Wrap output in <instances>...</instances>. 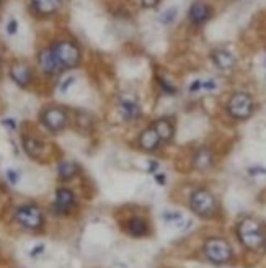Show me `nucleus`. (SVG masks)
<instances>
[{
  "label": "nucleus",
  "mask_w": 266,
  "mask_h": 268,
  "mask_svg": "<svg viewBox=\"0 0 266 268\" xmlns=\"http://www.w3.org/2000/svg\"><path fill=\"white\" fill-rule=\"evenodd\" d=\"M237 237L248 250H260L266 244V232L261 222L255 217H245L237 226Z\"/></svg>",
  "instance_id": "obj_1"
},
{
  "label": "nucleus",
  "mask_w": 266,
  "mask_h": 268,
  "mask_svg": "<svg viewBox=\"0 0 266 268\" xmlns=\"http://www.w3.org/2000/svg\"><path fill=\"white\" fill-rule=\"evenodd\" d=\"M190 209L203 219H211L217 214L219 204L215 196L206 188H196L190 195Z\"/></svg>",
  "instance_id": "obj_2"
},
{
  "label": "nucleus",
  "mask_w": 266,
  "mask_h": 268,
  "mask_svg": "<svg viewBox=\"0 0 266 268\" xmlns=\"http://www.w3.org/2000/svg\"><path fill=\"white\" fill-rule=\"evenodd\" d=\"M204 255L214 265H226L234 258V250L231 244L222 237H211L204 242Z\"/></svg>",
  "instance_id": "obj_3"
},
{
  "label": "nucleus",
  "mask_w": 266,
  "mask_h": 268,
  "mask_svg": "<svg viewBox=\"0 0 266 268\" xmlns=\"http://www.w3.org/2000/svg\"><path fill=\"white\" fill-rule=\"evenodd\" d=\"M17 222L28 231H38L45 224V216H42L41 209L34 204H25L20 206L15 213Z\"/></svg>",
  "instance_id": "obj_4"
},
{
  "label": "nucleus",
  "mask_w": 266,
  "mask_h": 268,
  "mask_svg": "<svg viewBox=\"0 0 266 268\" xmlns=\"http://www.w3.org/2000/svg\"><path fill=\"white\" fill-rule=\"evenodd\" d=\"M227 110L231 113V116L235 119H247L253 113V100L248 94H235L231 100H229Z\"/></svg>",
  "instance_id": "obj_5"
},
{
  "label": "nucleus",
  "mask_w": 266,
  "mask_h": 268,
  "mask_svg": "<svg viewBox=\"0 0 266 268\" xmlns=\"http://www.w3.org/2000/svg\"><path fill=\"white\" fill-rule=\"evenodd\" d=\"M53 51H54L56 58H57V61H59L62 69L75 67L78 62H80V51H78V48L74 43L61 41V43H57L53 48Z\"/></svg>",
  "instance_id": "obj_6"
},
{
  "label": "nucleus",
  "mask_w": 266,
  "mask_h": 268,
  "mask_svg": "<svg viewBox=\"0 0 266 268\" xmlns=\"http://www.w3.org/2000/svg\"><path fill=\"white\" fill-rule=\"evenodd\" d=\"M41 121L49 131L57 132V131H62L67 126V115L61 108H48L42 113Z\"/></svg>",
  "instance_id": "obj_7"
},
{
  "label": "nucleus",
  "mask_w": 266,
  "mask_h": 268,
  "mask_svg": "<svg viewBox=\"0 0 266 268\" xmlns=\"http://www.w3.org/2000/svg\"><path fill=\"white\" fill-rule=\"evenodd\" d=\"M74 203H75L74 193L67 188H59L56 192V203H54L56 214H67L70 208L74 206Z\"/></svg>",
  "instance_id": "obj_8"
},
{
  "label": "nucleus",
  "mask_w": 266,
  "mask_h": 268,
  "mask_svg": "<svg viewBox=\"0 0 266 268\" xmlns=\"http://www.w3.org/2000/svg\"><path fill=\"white\" fill-rule=\"evenodd\" d=\"M160 144H162V139H160L159 134H157L154 126H149L147 129H144L141 132V136H139V147H141L142 151L154 152V151L159 149Z\"/></svg>",
  "instance_id": "obj_9"
},
{
  "label": "nucleus",
  "mask_w": 266,
  "mask_h": 268,
  "mask_svg": "<svg viewBox=\"0 0 266 268\" xmlns=\"http://www.w3.org/2000/svg\"><path fill=\"white\" fill-rule=\"evenodd\" d=\"M38 61H39V67H41V70H42L45 74L53 75V74L59 72V70H62V67H61V64H59V61H57L56 54H54V51H53V48L41 51Z\"/></svg>",
  "instance_id": "obj_10"
},
{
  "label": "nucleus",
  "mask_w": 266,
  "mask_h": 268,
  "mask_svg": "<svg viewBox=\"0 0 266 268\" xmlns=\"http://www.w3.org/2000/svg\"><path fill=\"white\" fill-rule=\"evenodd\" d=\"M188 18L191 23L203 25L211 18V9L203 2H195L188 10Z\"/></svg>",
  "instance_id": "obj_11"
},
{
  "label": "nucleus",
  "mask_w": 266,
  "mask_h": 268,
  "mask_svg": "<svg viewBox=\"0 0 266 268\" xmlns=\"http://www.w3.org/2000/svg\"><path fill=\"white\" fill-rule=\"evenodd\" d=\"M126 231H127V234L129 236H132V237H146L150 234V229H149V224L147 221L144 219V217H139V216H136V217H131V219L127 221L126 224Z\"/></svg>",
  "instance_id": "obj_12"
},
{
  "label": "nucleus",
  "mask_w": 266,
  "mask_h": 268,
  "mask_svg": "<svg viewBox=\"0 0 266 268\" xmlns=\"http://www.w3.org/2000/svg\"><path fill=\"white\" fill-rule=\"evenodd\" d=\"M119 113L124 121H132V119L141 116V107L132 98H123L119 103Z\"/></svg>",
  "instance_id": "obj_13"
},
{
  "label": "nucleus",
  "mask_w": 266,
  "mask_h": 268,
  "mask_svg": "<svg viewBox=\"0 0 266 268\" xmlns=\"http://www.w3.org/2000/svg\"><path fill=\"white\" fill-rule=\"evenodd\" d=\"M23 149L31 159L39 160L45 156V144L39 139L31 138V136H23Z\"/></svg>",
  "instance_id": "obj_14"
},
{
  "label": "nucleus",
  "mask_w": 266,
  "mask_h": 268,
  "mask_svg": "<svg viewBox=\"0 0 266 268\" xmlns=\"http://www.w3.org/2000/svg\"><path fill=\"white\" fill-rule=\"evenodd\" d=\"M214 164V156L212 152L207 149V147H199L196 151L195 157H193V165L198 170H207V168H211Z\"/></svg>",
  "instance_id": "obj_15"
},
{
  "label": "nucleus",
  "mask_w": 266,
  "mask_h": 268,
  "mask_svg": "<svg viewBox=\"0 0 266 268\" xmlns=\"http://www.w3.org/2000/svg\"><path fill=\"white\" fill-rule=\"evenodd\" d=\"M152 126L155 128L157 134L160 136L162 143H170V141L173 139V136H175V128H173V124H171L170 119L160 118V119H157V121H154Z\"/></svg>",
  "instance_id": "obj_16"
},
{
  "label": "nucleus",
  "mask_w": 266,
  "mask_h": 268,
  "mask_svg": "<svg viewBox=\"0 0 266 268\" xmlns=\"http://www.w3.org/2000/svg\"><path fill=\"white\" fill-rule=\"evenodd\" d=\"M62 0H31L33 10L38 15H51V13L57 12L61 7Z\"/></svg>",
  "instance_id": "obj_17"
},
{
  "label": "nucleus",
  "mask_w": 266,
  "mask_h": 268,
  "mask_svg": "<svg viewBox=\"0 0 266 268\" xmlns=\"http://www.w3.org/2000/svg\"><path fill=\"white\" fill-rule=\"evenodd\" d=\"M212 61H214V64L222 70H231L235 66V58L229 51H226V49H217V51H214Z\"/></svg>",
  "instance_id": "obj_18"
},
{
  "label": "nucleus",
  "mask_w": 266,
  "mask_h": 268,
  "mask_svg": "<svg viewBox=\"0 0 266 268\" xmlns=\"http://www.w3.org/2000/svg\"><path fill=\"white\" fill-rule=\"evenodd\" d=\"M10 75H12L13 82L20 87H26L28 83L31 82V70L26 66H21V64L13 66L12 70H10Z\"/></svg>",
  "instance_id": "obj_19"
},
{
  "label": "nucleus",
  "mask_w": 266,
  "mask_h": 268,
  "mask_svg": "<svg viewBox=\"0 0 266 268\" xmlns=\"http://www.w3.org/2000/svg\"><path fill=\"white\" fill-rule=\"evenodd\" d=\"M77 172H78V165L75 164V162L64 160L59 164V167H57V175H59V178L64 180V182L74 178L77 175Z\"/></svg>",
  "instance_id": "obj_20"
},
{
  "label": "nucleus",
  "mask_w": 266,
  "mask_h": 268,
  "mask_svg": "<svg viewBox=\"0 0 266 268\" xmlns=\"http://www.w3.org/2000/svg\"><path fill=\"white\" fill-rule=\"evenodd\" d=\"M175 17H176V9H175V7H171V9L165 10L162 15H160V22H162L163 25H168V23L173 22Z\"/></svg>",
  "instance_id": "obj_21"
},
{
  "label": "nucleus",
  "mask_w": 266,
  "mask_h": 268,
  "mask_svg": "<svg viewBox=\"0 0 266 268\" xmlns=\"http://www.w3.org/2000/svg\"><path fill=\"white\" fill-rule=\"evenodd\" d=\"M163 221L167 222H173V221H180L182 219V214L178 213V211H165V213L162 214Z\"/></svg>",
  "instance_id": "obj_22"
},
{
  "label": "nucleus",
  "mask_w": 266,
  "mask_h": 268,
  "mask_svg": "<svg viewBox=\"0 0 266 268\" xmlns=\"http://www.w3.org/2000/svg\"><path fill=\"white\" fill-rule=\"evenodd\" d=\"M159 83H160V87L163 88L165 94H168V95H173L176 94V88L171 85V83L168 80H165V79H159Z\"/></svg>",
  "instance_id": "obj_23"
},
{
  "label": "nucleus",
  "mask_w": 266,
  "mask_h": 268,
  "mask_svg": "<svg viewBox=\"0 0 266 268\" xmlns=\"http://www.w3.org/2000/svg\"><path fill=\"white\" fill-rule=\"evenodd\" d=\"M215 87H217V83H215V80H212V79L201 80V90H214Z\"/></svg>",
  "instance_id": "obj_24"
},
{
  "label": "nucleus",
  "mask_w": 266,
  "mask_h": 268,
  "mask_svg": "<svg viewBox=\"0 0 266 268\" xmlns=\"http://www.w3.org/2000/svg\"><path fill=\"white\" fill-rule=\"evenodd\" d=\"M17 30H18V23H17V20H15V18H12L10 22H9V25H7V33H9V34H15V33H17Z\"/></svg>",
  "instance_id": "obj_25"
},
{
  "label": "nucleus",
  "mask_w": 266,
  "mask_h": 268,
  "mask_svg": "<svg viewBox=\"0 0 266 268\" xmlns=\"http://www.w3.org/2000/svg\"><path fill=\"white\" fill-rule=\"evenodd\" d=\"M157 170H159V162H157V160H149L147 172L149 173H157Z\"/></svg>",
  "instance_id": "obj_26"
},
{
  "label": "nucleus",
  "mask_w": 266,
  "mask_h": 268,
  "mask_svg": "<svg viewBox=\"0 0 266 268\" xmlns=\"http://www.w3.org/2000/svg\"><path fill=\"white\" fill-rule=\"evenodd\" d=\"M7 178H9L12 185H15V183L18 182V173L15 170H7Z\"/></svg>",
  "instance_id": "obj_27"
},
{
  "label": "nucleus",
  "mask_w": 266,
  "mask_h": 268,
  "mask_svg": "<svg viewBox=\"0 0 266 268\" xmlns=\"http://www.w3.org/2000/svg\"><path fill=\"white\" fill-rule=\"evenodd\" d=\"M75 82V79H74V77H67V79L66 80H64V83H62V85L59 87L61 88V92H67V88L72 85V83H74Z\"/></svg>",
  "instance_id": "obj_28"
},
{
  "label": "nucleus",
  "mask_w": 266,
  "mask_h": 268,
  "mask_svg": "<svg viewBox=\"0 0 266 268\" xmlns=\"http://www.w3.org/2000/svg\"><path fill=\"white\" fill-rule=\"evenodd\" d=\"M42 252H45V245L39 244V245H36L34 249L30 252V255H31V257H38V255H41Z\"/></svg>",
  "instance_id": "obj_29"
},
{
  "label": "nucleus",
  "mask_w": 266,
  "mask_h": 268,
  "mask_svg": "<svg viewBox=\"0 0 266 268\" xmlns=\"http://www.w3.org/2000/svg\"><path fill=\"white\" fill-rule=\"evenodd\" d=\"M141 2L146 9H154V7L159 5V0H141Z\"/></svg>",
  "instance_id": "obj_30"
},
{
  "label": "nucleus",
  "mask_w": 266,
  "mask_h": 268,
  "mask_svg": "<svg viewBox=\"0 0 266 268\" xmlns=\"http://www.w3.org/2000/svg\"><path fill=\"white\" fill-rule=\"evenodd\" d=\"M4 126H9L10 129H15L17 128V123H15V119H12V118H7V119H4Z\"/></svg>",
  "instance_id": "obj_31"
},
{
  "label": "nucleus",
  "mask_w": 266,
  "mask_h": 268,
  "mask_svg": "<svg viewBox=\"0 0 266 268\" xmlns=\"http://www.w3.org/2000/svg\"><path fill=\"white\" fill-rule=\"evenodd\" d=\"M157 180H159V183H163V182L167 180V178H165L163 175H157Z\"/></svg>",
  "instance_id": "obj_32"
}]
</instances>
